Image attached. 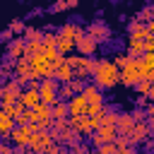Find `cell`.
<instances>
[{"label":"cell","mask_w":154,"mask_h":154,"mask_svg":"<svg viewBox=\"0 0 154 154\" xmlns=\"http://www.w3.org/2000/svg\"><path fill=\"white\" fill-rule=\"evenodd\" d=\"M0 154H14V144H5V142H0Z\"/></svg>","instance_id":"obj_36"},{"label":"cell","mask_w":154,"mask_h":154,"mask_svg":"<svg viewBox=\"0 0 154 154\" xmlns=\"http://www.w3.org/2000/svg\"><path fill=\"white\" fill-rule=\"evenodd\" d=\"M91 79L99 89H111L120 82V70L111 58H101L94 60V70H91Z\"/></svg>","instance_id":"obj_1"},{"label":"cell","mask_w":154,"mask_h":154,"mask_svg":"<svg viewBox=\"0 0 154 154\" xmlns=\"http://www.w3.org/2000/svg\"><path fill=\"white\" fill-rule=\"evenodd\" d=\"M24 154H34V152H31V149H24Z\"/></svg>","instance_id":"obj_44"},{"label":"cell","mask_w":154,"mask_h":154,"mask_svg":"<svg viewBox=\"0 0 154 154\" xmlns=\"http://www.w3.org/2000/svg\"><path fill=\"white\" fill-rule=\"evenodd\" d=\"M82 34H84V29H82L79 24H75V22L63 24V26L55 31V36H58V41H55L58 53H60V55H70V53L75 51V41H77Z\"/></svg>","instance_id":"obj_2"},{"label":"cell","mask_w":154,"mask_h":154,"mask_svg":"<svg viewBox=\"0 0 154 154\" xmlns=\"http://www.w3.org/2000/svg\"><path fill=\"white\" fill-rule=\"evenodd\" d=\"M22 38H24V41H41V38H43V31H41V29H34V26H26L24 34H22Z\"/></svg>","instance_id":"obj_25"},{"label":"cell","mask_w":154,"mask_h":154,"mask_svg":"<svg viewBox=\"0 0 154 154\" xmlns=\"http://www.w3.org/2000/svg\"><path fill=\"white\" fill-rule=\"evenodd\" d=\"M125 55L132 58V60L142 58V55H144V41H142V38H135V36H128V53H125Z\"/></svg>","instance_id":"obj_18"},{"label":"cell","mask_w":154,"mask_h":154,"mask_svg":"<svg viewBox=\"0 0 154 154\" xmlns=\"http://www.w3.org/2000/svg\"><path fill=\"white\" fill-rule=\"evenodd\" d=\"M79 5V0H55L53 5H51V12H63V10H72V7H77Z\"/></svg>","instance_id":"obj_24"},{"label":"cell","mask_w":154,"mask_h":154,"mask_svg":"<svg viewBox=\"0 0 154 154\" xmlns=\"http://www.w3.org/2000/svg\"><path fill=\"white\" fill-rule=\"evenodd\" d=\"M132 125H135V118H132V113H118V123H116V130H118V135H128V132L132 130Z\"/></svg>","instance_id":"obj_21"},{"label":"cell","mask_w":154,"mask_h":154,"mask_svg":"<svg viewBox=\"0 0 154 154\" xmlns=\"http://www.w3.org/2000/svg\"><path fill=\"white\" fill-rule=\"evenodd\" d=\"M118 70H120V84H125V87H130V89H132V87L142 79V77H140L137 60H132V58H128V60H125Z\"/></svg>","instance_id":"obj_6"},{"label":"cell","mask_w":154,"mask_h":154,"mask_svg":"<svg viewBox=\"0 0 154 154\" xmlns=\"http://www.w3.org/2000/svg\"><path fill=\"white\" fill-rule=\"evenodd\" d=\"M22 55H26V41H24L22 36H17V38H12L10 46H7V58L17 60V58H22Z\"/></svg>","instance_id":"obj_16"},{"label":"cell","mask_w":154,"mask_h":154,"mask_svg":"<svg viewBox=\"0 0 154 154\" xmlns=\"http://www.w3.org/2000/svg\"><path fill=\"white\" fill-rule=\"evenodd\" d=\"M53 140H55V142H60V144H67V147H70L72 142H79L82 137H79V135H77V132H75V130L67 125L65 130H60V132H53Z\"/></svg>","instance_id":"obj_20"},{"label":"cell","mask_w":154,"mask_h":154,"mask_svg":"<svg viewBox=\"0 0 154 154\" xmlns=\"http://www.w3.org/2000/svg\"><path fill=\"white\" fill-rule=\"evenodd\" d=\"M14 125H17V123H14V118L0 108V135H2V137H10V132H12V128H14Z\"/></svg>","instance_id":"obj_22"},{"label":"cell","mask_w":154,"mask_h":154,"mask_svg":"<svg viewBox=\"0 0 154 154\" xmlns=\"http://www.w3.org/2000/svg\"><path fill=\"white\" fill-rule=\"evenodd\" d=\"M147 99H149V101H154V82H152V89H149V94H147Z\"/></svg>","instance_id":"obj_41"},{"label":"cell","mask_w":154,"mask_h":154,"mask_svg":"<svg viewBox=\"0 0 154 154\" xmlns=\"http://www.w3.org/2000/svg\"><path fill=\"white\" fill-rule=\"evenodd\" d=\"M147 29H149V34L154 36V22H149V24H147Z\"/></svg>","instance_id":"obj_42"},{"label":"cell","mask_w":154,"mask_h":154,"mask_svg":"<svg viewBox=\"0 0 154 154\" xmlns=\"http://www.w3.org/2000/svg\"><path fill=\"white\" fill-rule=\"evenodd\" d=\"M75 94H77V91L72 89V84H70V82H67V84H60V87H58V99H60V101H67V99H72Z\"/></svg>","instance_id":"obj_26"},{"label":"cell","mask_w":154,"mask_h":154,"mask_svg":"<svg viewBox=\"0 0 154 154\" xmlns=\"http://www.w3.org/2000/svg\"><path fill=\"white\" fill-rule=\"evenodd\" d=\"M55 41H58L55 31H43V38H41V43H43V46H55Z\"/></svg>","instance_id":"obj_30"},{"label":"cell","mask_w":154,"mask_h":154,"mask_svg":"<svg viewBox=\"0 0 154 154\" xmlns=\"http://www.w3.org/2000/svg\"><path fill=\"white\" fill-rule=\"evenodd\" d=\"M116 154H135V147H132V144H125V147H116Z\"/></svg>","instance_id":"obj_35"},{"label":"cell","mask_w":154,"mask_h":154,"mask_svg":"<svg viewBox=\"0 0 154 154\" xmlns=\"http://www.w3.org/2000/svg\"><path fill=\"white\" fill-rule=\"evenodd\" d=\"M29 67H31L34 79H46V77H53V72H55V63H53L51 58H46L43 46H41L38 53L29 55Z\"/></svg>","instance_id":"obj_3"},{"label":"cell","mask_w":154,"mask_h":154,"mask_svg":"<svg viewBox=\"0 0 154 154\" xmlns=\"http://www.w3.org/2000/svg\"><path fill=\"white\" fill-rule=\"evenodd\" d=\"M152 12H154V7H144V10H140V14H137V19L147 24V22L152 19Z\"/></svg>","instance_id":"obj_31"},{"label":"cell","mask_w":154,"mask_h":154,"mask_svg":"<svg viewBox=\"0 0 154 154\" xmlns=\"http://www.w3.org/2000/svg\"><path fill=\"white\" fill-rule=\"evenodd\" d=\"M140 24H142V22H140V19H137V17H132V19H130V22H128V31H135V29H137V26H140Z\"/></svg>","instance_id":"obj_37"},{"label":"cell","mask_w":154,"mask_h":154,"mask_svg":"<svg viewBox=\"0 0 154 154\" xmlns=\"http://www.w3.org/2000/svg\"><path fill=\"white\" fill-rule=\"evenodd\" d=\"M149 135H152L149 123H147V120H140V123H135V125H132V130L128 132V140H130V144H132V147H137V144H144V142L149 140Z\"/></svg>","instance_id":"obj_9"},{"label":"cell","mask_w":154,"mask_h":154,"mask_svg":"<svg viewBox=\"0 0 154 154\" xmlns=\"http://www.w3.org/2000/svg\"><path fill=\"white\" fill-rule=\"evenodd\" d=\"M41 51V41H26V55H34Z\"/></svg>","instance_id":"obj_32"},{"label":"cell","mask_w":154,"mask_h":154,"mask_svg":"<svg viewBox=\"0 0 154 154\" xmlns=\"http://www.w3.org/2000/svg\"><path fill=\"white\" fill-rule=\"evenodd\" d=\"M84 31H87L96 43H108V41H111V26H108L106 22H91Z\"/></svg>","instance_id":"obj_11"},{"label":"cell","mask_w":154,"mask_h":154,"mask_svg":"<svg viewBox=\"0 0 154 154\" xmlns=\"http://www.w3.org/2000/svg\"><path fill=\"white\" fill-rule=\"evenodd\" d=\"M0 36H2V41H12V36H14V34H12V31H10V26H7L5 31H0Z\"/></svg>","instance_id":"obj_38"},{"label":"cell","mask_w":154,"mask_h":154,"mask_svg":"<svg viewBox=\"0 0 154 154\" xmlns=\"http://www.w3.org/2000/svg\"><path fill=\"white\" fill-rule=\"evenodd\" d=\"M96 48H99V43H96V41H94V38H91L87 31H84V34H82V36L75 41V51H77L79 55H87V58H91V55L96 53Z\"/></svg>","instance_id":"obj_13"},{"label":"cell","mask_w":154,"mask_h":154,"mask_svg":"<svg viewBox=\"0 0 154 154\" xmlns=\"http://www.w3.org/2000/svg\"><path fill=\"white\" fill-rule=\"evenodd\" d=\"M58 79L55 77H46V79H41L38 82V96H41V103H48V106H53L55 101H58Z\"/></svg>","instance_id":"obj_7"},{"label":"cell","mask_w":154,"mask_h":154,"mask_svg":"<svg viewBox=\"0 0 154 154\" xmlns=\"http://www.w3.org/2000/svg\"><path fill=\"white\" fill-rule=\"evenodd\" d=\"M132 118H135V123H140V120H144V118H147V111L135 108V111H132Z\"/></svg>","instance_id":"obj_34"},{"label":"cell","mask_w":154,"mask_h":154,"mask_svg":"<svg viewBox=\"0 0 154 154\" xmlns=\"http://www.w3.org/2000/svg\"><path fill=\"white\" fill-rule=\"evenodd\" d=\"M137 67H140V77L154 82V53H144L142 58H137Z\"/></svg>","instance_id":"obj_14"},{"label":"cell","mask_w":154,"mask_h":154,"mask_svg":"<svg viewBox=\"0 0 154 154\" xmlns=\"http://www.w3.org/2000/svg\"><path fill=\"white\" fill-rule=\"evenodd\" d=\"M87 108H89V103H87V99H84L82 94H75L72 99H67V111H70V116H84Z\"/></svg>","instance_id":"obj_15"},{"label":"cell","mask_w":154,"mask_h":154,"mask_svg":"<svg viewBox=\"0 0 154 154\" xmlns=\"http://www.w3.org/2000/svg\"><path fill=\"white\" fill-rule=\"evenodd\" d=\"M0 46H2V36H0Z\"/></svg>","instance_id":"obj_47"},{"label":"cell","mask_w":154,"mask_h":154,"mask_svg":"<svg viewBox=\"0 0 154 154\" xmlns=\"http://www.w3.org/2000/svg\"><path fill=\"white\" fill-rule=\"evenodd\" d=\"M53 77L58 79V84H67V82H72V79H75V70L67 65V60H63V63L55 67Z\"/></svg>","instance_id":"obj_17"},{"label":"cell","mask_w":154,"mask_h":154,"mask_svg":"<svg viewBox=\"0 0 154 154\" xmlns=\"http://www.w3.org/2000/svg\"><path fill=\"white\" fill-rule=\"evenodd\" d=\"M0 94H2V82H0Z\"/></svg>","instance_id":"obj_46"},{"label":"cell","mask_w":154,"mask_h":154,"mask_svg":"<svg viewBox=\"0 0 154 154\" xmlns=\"http://www.w3.org/2000/svg\"><path fill=\"white\" fill-rule=\"evenodd\" d=\"M87 152H89V147H87L82 140H79V142H72L70 149H67V154H87Z\"/></svg>","instance_id":"obj_28"},{"label":"cell","mask_w":154,"mask_h":154,"mask_svg":"<svg viewBox=\"0 0 154 154\" xmlns=\"http://www.w3.org/2000/svg\"><path fill=\"white\" fill-rule=\"evenodd\" d=\"M147 123H149V128L154 130V111H147V118H144Z\"/></svg>","instance_id":"obj_39"},{"label":"cell","mask_w":154,"mask_h":154,"mask_svg":"<svg viewBox=\"0 0 154 154\" xmlns=\"http://www.w3.org/2000/svg\"><path fill=\"white\" fill-rule=\"evenodd\" d=\"M36 130H38L36 123H29V125H14L12 132H10V140H12L14 147L26 149V147H29V140H31V132H36Z\"/></svg>","instance_id":"obj_8"},{"label":"cell","mask_w":154,"mask_h":154,"mask_svg":"<svg viewBox=\"0 0 154 154\" xmlns=\"http://www.w3.org/2000/svg\"><path fill=\"white\" fill-rule=\"evenodd\" d=\"M79 94L87 99V103H89L91 108H99V106H103V89H99L94 82H91V84H84V89H82Z\"/></svg>","instance_id":"obj_12"},{"label":"cell","mask_w":154,"mask_h":154,"mask_svg":"<svg viewBox=\"0 0 154 154\" xmlns=\"http://www.w3.org/2000/svg\"><path fill=\"white\" fill-rule=\"evenodd\" d=\"M51 116H53V120H63V118H70V111H67V101H55L53 106H51Z\"/></svg>","instance_id":"obj_23"},{"label":"cell","mask_w":154,"mask_h":154,"mask_svg":"<svg viewBox=\"0 0 154 154\" xmlns=\"http://www.w3.org/2000/svg\"><path fill=\"white\" fill-rule=\"evenodd\" d=\"M130 36H135V38H142V41H144V38L149 36V29H147V24L142 22V24H140L135 31H130Z\"/></svg>","instance_id":"obj_29"},{"label":"cell","mask_w":154,"mask_h":154,"mask_svg":"<svg viewBox=\"0 0 154 154\" xmlns=\"http://www.w3.org/2000/svg\"><path fill=\"white\" fill-rule=\"evenodd\" d=\"M111 2H113V5H118V2H120V0H111Z\"/></svg>","instance_id":"obj_45"},{"label":"cell","mask_w":154,"mask_h":154,"mask_svg":"<svg viewBox=\"0 0 154 154\" xmlns=\"http://www.w3.org/2000/svg\"><path fill=\"white\" fill-rule=\"evenodd\" d=\"M19 101L24 103V108H34L36 103H41L38 89H34V87H26V89H22V94H19Z\"/></svg>","instance_id":"obj_19"},{"label":"cell","mask_w":154,"mask_h":154,"mask_svg":"<svg viewBox=\"0 0 154 154\" xmlns=\"http://www.w3.org/2000/svg\"><path fill=\"white\" fill-rule=\"evenodd\" d=\"M116 135H118V130H116L113 125H99V128L89 135V140H91V144H94V147H101V144L113 142V140H116Z\"/></svg>","instance_id":"obj_10"},{"label":"cell","mask_w":154,"mask_h":154,"mask_svg":"<svg viewBox=\"0 0 154 154\" xmlns=\"http://www.w3.org/2000/svg\"><path fill=\"white\" fill-rule=\"evenodd\" d=\"M67 65L75 70V77L77 79H87L91 77V70H94V58H87V55H65Z\"/></svg>","instance_id":"obj_4"},{"label":"cell","mask_w":154,"mask_h":154,"mask_svg":"<svg viewBox=\"0 0 154 154\" xmlns=\"http://www.w3.org/2000/svg\"><path fill=\"white\" fill-rule=\"evenodd\" d=\"M147 101H149L147 96H137V103H140V106H147Z\"/></svg>","instance_id":"obj_40"},{"label":"cell","mask_w":154,"mask_h":154,"mask_svg":"<svg viewBox=\"0 0 154 154\" xmlns=\"http://www.w3.org/2000/svg\"><path fill=\"white\" fill-rule=\"evenodd\" d=\"M96 154H116V144H113V142L101 144V147H96Z\"/></svg>","instance_id":"obj_33"},{"label":"cell","mask_w":154,"mask_h":154,"mask_svg":"<svg viewBox=\"0 0 154 154\" xmlns=\"http://www.w3.org/2000/svg\"><path fill=\"white\" fill-rule=\"evenodd\" d=\"M147 111H154V101H152V103H149V106H147Z\"/></svg>","instance_id":"obj_43"},{"label":"cell","mask_w":154,"mask_h":154,"mask_svg":"<svg viewBox=\"0 0 154 154\" xmlns=\"http://www.w3.org/2000/svg\"><path fill=\"white\" fill-rule=\"evenodd\" d=\"M24 29H26V24H24L22 19H10V31H12L14 36H22Z\"/></svg>","instance_id":"obj_27"},{"label":"cell","mask_w":154,"mask_h":154,"mask_svg":"<svg viewBox=\"0 0 154 154\" xmlns=\"http://www.w3.org/2000/svg\"><path fill=\"white\" fill-rule=\"evenodd\" d=\"M0 140H2V135H0Z\"/></svg>","instance_id":"obj_48"},{"label":"cell","mask_w":154,"mask_h":154,"mask_svg":"<svg viewBox=\"0 0 154 154\" xmlns=\"http://www.w3.org/2000/svg\"><path fill=\"white\" fill-rule=\"evenodd\" d=\"M53 142L55 140H53V132L51 130H36V132H31V140H29V147L26 149H31L34 154H46Z\"/></svg>","instance_id":"obj_5"}]
</instances>
